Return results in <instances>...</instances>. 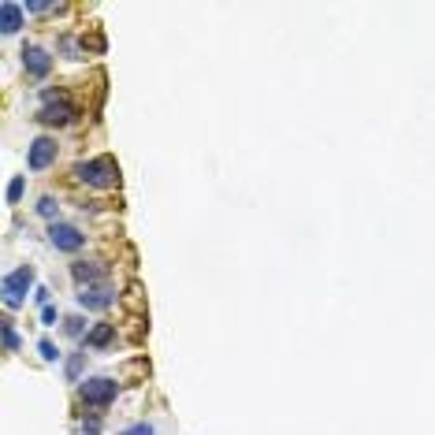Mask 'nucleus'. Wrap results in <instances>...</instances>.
I'll return each instance as SVG.
<instances>
[{"instance_id": "1", "label": "nucleus", "mask_w": 435, "mask_h": 435, "mask_svg": "<svg viewBox=\"0 0 435 435\" xmlns=\"http://www.w3.org/2000/svg\"><path fill=\"white\" fill-rule=\"evenodd\" d=\"M75 175L86 182V187H97V190H112L120 182V164L112 156H94V160H82L75 168Z\"/></svg>"}, {"instance_id": "2", "label": "nucleus", "mask_w": 435, "mask_h": 435, "mask_svg": "<svg viewBox=\"0 0 435 435\" xmlns=\"http://www.w3.org/2000/svg\"><path fill=\"white\" fill-rule=\"evenodd\" d=\"M86 405H94V410H104V405L115 402V394H120V384L108 376H94V379H82V387H78Z\"/></svg>"}, {"instance_id": "3", "label": "nucleus", "mask_w": 435, "mask_h": 435, "mask_svg": "<svg viewBox=\"0 0 435 435\" xmlns=\"http://www.w3.org/2000/svg\"><path fill=\"white\" fill-rule=\"evenodd\" d=\"M30 286H34V268L30 265L8 272L4 275V305L8 309H19L23 301H26V294H30Z\"/></svg>"}, {"instance_id": "4", "label": "nucleus", "mask_w": 435, "mask_h": 435, "mask_svg": "<svg viewBox=\"0 0 435 435\" xmlns=\"http://www.w3.org/2000/svg\"><path fill=\"white\" fill-rule=\"evenodd\" d=\"M71 120H75V108L63 101V94H45V108L37 112V123H45V127H68Z\"/></svg>"}, {"instance_id": "5", "label": "nucleus", "mask_w": 435, "mask_h": 435, "mask_svg": "<svg viewBox=\"0 0 435 435\" xmlns=\"http://www.w3.org/2000/svg\"><path fill=\"white\" fill-rule=\"evenodd\" d=\"M49 242L56 249H63V253H78V249L86 246V234L78 227H71V223H52V227H49Z\"/></svg>"}, {"instance_id": "6", "label": "nucleus", "mask_w": 435, "mask_h": 435, "mask_svg": "<svg viewBox=\"0 0 435 435\" xmlns=\"http://www.w3.org/2000/svg\"><path fill=\"white\" fill-rule=\"evenodd\" d=\"M52 160H56V141H52V138H34L30 153H26V168H30V171H45Z\"/></svg>"}, {"instance_id": "7", "label": "nucleus", "mask_w": 435, "mask_h": 435, "mask_svg": "<svg viewBox=\"0 0 435 435\" xmlns=\"http://www.w3.org/2000/svg\"><path fill=\"white\" fill-rule=\"evenodd\" d=\"M23 68H26V75L45 78V75L52 71V56H49L45 49H37V45H26V49H23Z\"/></svg>"}, {"instance_id": "8", "label": "nucleus", "mask_w": 435, "mask_h": 435, "mask_svg": "<svg viewBox=\"0 0 435 435\" xmlns=\"http://www.w3.org/2000/svg\"><path fill=\"white\" fill-rule=\"evenodd\" d=\"M112 301H115L112 286H82L78 290V305H86V309H108Z\"/></svg>"}, {"instance_id": "9", "label": "nucleus", "mask_w": 435, "mask_h": 435, "mask_svg": "<svg viewBox=\"0 0 435 435\" xmlns=\"http://www.w3.org/2000/svg\"><path fill=\"white\" fill-rule=\"evenodd\" d=\"M23 15H26L23 4L4 0V4H0V30H4V34H19L23 30Z\"/></svg>"}, {"instance_id": "10", "label": "nucleus", "mask_w": 435, "mask_h": 435, "mask_svg": "<svg viewBox=\"0 0 435 435\" xmlns=\"http://www.w3.org/2000/svg\"><path fill=\"white\" fill-rule=\"evenodd\" d=\"M71 275H75L78 286H94V283L104 279V268H101V265H86V260H75V265H71Z\"/></svg>"}, {"instance_id": "11", "label": "nucleus", "mask_w": 435, "mask_h": 435, "mask_svg": "<svg viewBox=\"0 0 435 435\" xmlns=\"http://www.w3.org/2000/svg\"><path fill=\"white\" fill-rule=\"evenodd\" d=\"M115 339V327L112 324H97L94 332L86 335V346H94V350H101V346H108V342Z\"/></svg>"}, {"instance_id": "12", "label": "nucleus", "mask_w": 435, "mask_h": 435, "mask_svg": "<svg viewBox=\"0 0 435 435\" xmlns=\"http://www.w3.org/2000/svg\"><path fill=\"white\" fill-rule=\"evenodd\" d=\"M37 216H45V220L56 223V216H60V201H56V197H42V201H37Z\"/></svg>"}, {"instance_id": "13", "label": "nucleus", "mask_w": 435, "mask_h": 435, "mask_svg": "<svg viewBox=\"0 0 435 435\" xmlns=\"http://www.w3.org/2000/svg\"><path fill=\"white\" fill-rule=\"evenodd\" d=\"M23 187H26V179H23V175H15V179H11V182H8V190H4V197H8V205H15V201H19V197H23Z\"/></svg>"}, {"instance_id": "14", "label": "nucleus", "mask_w": 435, "mask_h": 435, "mask_svg": "<svg viewBox=\"0 0 435 435\" xmlns=\"http://www.w3.org/2000/svg\"><path fill=\"white\" fill-rule=\"evenodd\" d=\"M4 346H8L11 353L19 350V332H15V324H11V320H4Z\"/></svg>"}, {"instance_id": "15", "label": "nucleus", "mask_w": 435, "mask_h": 435, "mask_svg": "<svg viewBox=\"0 0 435 435\" xmlns=\"http://www.w3.org/2000/svg\"><path fill=\"white\" fill-rule=\"evenodd\" d=\"M37 350H42V358H45V361H56V358H60V350L52 346L49 339H42V342H37Z\"/></svg>"}, {"instance_id": "16", "label": "nucleus", "mask_w": 435, "mask_h": 435, "mask_svg": "<svg viewBox=\"0 0 435 435\" xmlns=\"http://www.w3.org/2000/svg\"><path fill=\"white\" fill-rule=\"evenodd\" d=\"M26 11H37V15H45V11H56V4H49V0H30Z\"/></svg>"}, {"instance_id": "17", "label": "nucleus", "mask_w": 435, "mask_h": 435, "mask_svg": "<svg viewBox=\"0 0 435 435\" xmlns=\"http://www.w3.org/2000/svg\"><path fill=\"white\" fill-rule=\"evenodd\" d=\"M78 372H82V353H75V358L68 361V376H71V379H78Z\"/></svg>"}, {"instance_id": "18", "label": "nucleus", "mask_w": 435, "mask_h": 435, "mask_svg": "<svg viewBox=\"0 0 435 435\" xmlns=\"http://www.w3.org/2000/svg\"><path fill=\"white\" fill-rule=\"evenodd\" d=\"M120 435H153V428H149V424H134V428H127V431H120Z\"/></svg>"}, {"instance_id": "19", "label": "nucleus", "mask_w": 435, "mask_h": 435, "mask_svg": "<svg viewBox=\"0 0 435 435\" xmlns=\"http://www.w3.org/2000/svg\"><path fill=\"white\" fill-rule=\"evenodd\" d=\"M56 316H60L56 305H45V309H42V320H45V324H56Z\"/></svg>"}, {"instance_id": "20", "label": "nucleus", "mask_w": 435, "mask_h": 435, "mask_svg": "<svg viewBox=\"0 0 435 435\" xmlns=\"http://www.w3.org/2000/svg\"><path fill=\"white\" fill-rule=\"evenodd\" d=\"M68 335H82V320H78V316L68 320Z\"/></svg>"}, {"instance_id": "21", "label": "nucleus", "mask_w": 435, "mask_h": 435, "mask_svg": "<svg viewBox=\"0 0 435 435\" xmlns=\"http://www.w3.org/2000/svg\"><path fill=\"white\" fill-rule=\"evenodd\" d=\"M82 428H86V435H97V428H101V420H97V417H89V420H86V424H82Z\"/></svg>"}]
</instances>
